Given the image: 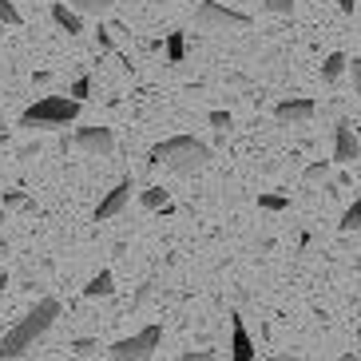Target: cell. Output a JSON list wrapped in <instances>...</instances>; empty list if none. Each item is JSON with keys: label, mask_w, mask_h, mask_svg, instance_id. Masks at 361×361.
<instances>
[{"label": "cell", "mask_w": 361, "mask_h": 361, "mask_svg": "<svg viewBox=\"0 0 361 361\" xmlns=\"http://www.w3.org/2000/svg\"><path fill=\"white\" fill-rule=\"evenodd\" d=\"M56 318H60V302H56V298H40V302H36V306L28 310V314H24L4 338H0V357L4 361H20L24 353L32 350L36 341L52 329Z\"/></svg>", "instance_id": "6da1fadb"}, {"label": "cell", "mask_w": 361, "mask_h": 361, "mask_svg": "<svg viewBox=\"0 0 361 361\" xmlns=\"http://www.w3.org/2000/svg\"><path fill=\"white\" fill-rule=\"evenodd\" d=\"M147 163L151 167H167L175 175H195V171L211 163V147L195 135H171L147 151Z\"/></svg>", "instance_id": "7a4b0ae2"}, {"label": "cell", "mask_w": 361, "mask_h": 361, "mask_svg": "<svg viewBox=\"0 0 361 361\" xmlns=\"http://www.w3.org/2000/svg\"><path fill=\"white\" fill-rule=\"evenodd\" d=\"M80 99L72 96H40L32 107H24L20 128L24 131H64L68 123L80 119Z\"/></svg>", "instance_id": "3957f363"}, {"label": "cell", "mask_w": 361, "mask_h": 361, "mask_svg": "<svg viewBox=\"0 0 361 361\" xmlns=\"http://www.w3.org/2000/svg\"><path fill=\"white\" fill-rule=\"evenodd\" d=\"M195 24L202 32H243V28H250V16L226 8L219 0H202L199 12H195Z\"/></svg>", "instance_id": "277c9868"}, {"label": "cell", "mask_w": 361, "mask_h": 361, "mask_svg": "<svg viewBox=\"0 0 361 361\" xmlns=\"http://www.w3.org/2000/svg\"><path fill=\"white\" fill-rule=\"evenodd\" d=\"M163 341V326H143L131 338H119L111 345V361H151Z\"/></svg>", "instance_id": "5b68a950"}, {"label": "cell", "mask_w": 361, "mask_h": 361, "mask_svg": "<svg viewBox=\"0 0 361 361\" xmlns=\"http://www.w3.org/2000/svg\"><path fill=\"white\" fill-rule=\"evenodd\" d=\"M75 147L84 151V155H92V159H107L111 151H116V135H111V128H80L75 131Z\"/></svg>", "instance_id": "8992f818"}, {"label": "cell", "mask_w": 361, "mask_h": 361, "mask_svg": "<svg viewBox=\"0 0 361 361\" xmlns=\"http://www.w3.org/2000/svg\"><path fill=\"white\" fill-rule=\"evenodd\" d=\"M131 191H135V187H131V175H123V179H119L116 187H111V191H107L104 199H99V207H96V223H107V219L123 214V207L131 202Z\"/></svg>", "instance_id": "52a82bcc"}, {"label": "cell", "mask_w": 361, "mask_h": 361, "mask_svg": "<svg viewBox=\"0 0 361 361\" xmlns=\"http://www.w3.org/2000/svg\"><path fill=\"white\" fill-rule=\"evenodd\" d=\"M353 159H361V139L350 119H338V128H334V163H353Z\"/></svg>", "instance_id": "ba28073f"}, {"label": "cell", "mask_w": 361, "mask_h": 361, "mask_svg": "<svg viewBox=\"0 0 361 361\" xmlns=\"http://www.w3.org/2000/svg\"><path fill=\"white\" fill-rule=\"evenodd\" d=\"M310 116H314V99H306V96L282 99V104L274 107V119H278V123H306Z\"/></svg>", "instance_id": "9c48e42d"}, {"label": "cell", "mask_w": 361, "mask_h": 361, "mask_svg": "<svg viewBox=\"0 0 361 361\" xmlns=\"http://www.w3.org/2000/svg\"><path fill=\"white\" fill-rule=\"evenodd\" d=\"M231 361H255V341L238 314H231Z\"/></svg>", "instance_id": "30bf717a"}, {"label": "cell", "mask_w": 361, "mask_h": 361, "mask_svg": "<svg viewBox=\"0 0 361 361\" xmlns=\"http://www.w3.org/2000/svg\"><path fill=\"white\" fill-rule=\"evenodd\" d=\"M52 20L60 24L68 36H80V32H84V20H80V12H75L72 4H60V0H56V4H52Z\"/></svg>", "instance_id": "8fae6325"}, {"label": "cell", "mask_w": 361, "mask_h": 361, "mask_svg": "<svg viewBox=\"0 0 361 361\" xmlns=\"http://www.w3.org/2000/svg\"><path fill=\"white\" fill-rule=\"evenodd\" d=\"M111 294H116V274H111V270H99V274L84 286V298H111Z\"/></svg>", "instance_id": "7c38bea8"}, {"label": "cell", "mask_w": 361, "mask_h": 361, "mask_svg": "<svg viewBox=\"0 0 361 361\" xmlns=\"http://www.w3.org/2000/svg\"><path fill=\"white\" fill-rule=\"evenodd\" d=\"M345 68H350L345 52H329V56H326V64H322V80H326V84H338L341 75H345Z\"/></svg>", "instance_id": "4fadbf2b"}, {"label": "cell", "mask_w": 361, "mask_h": 361, "mask_svg": "<svg viewBox=\"0 0 361 361\" xmlns=\"http://www.w3.org/2000/svg\"><path fill=\"white\" fill-rule=\"evenodd\" d=\"M139 202H143V211H171V195L163 187H147V191H139Z\"/></svg>", "instance_id": "5bb4252c"}, {"label": "cell", "mask_w": 361, "mask_h": 361, "mask_svg": "<svg viewBox=\"0 0 361 361\" xmlns=\"http://www.w3.org/2000/svg\"><path fill=\"white\" fill-rule=\"evenodd\" d=\"M338 231H341V234H350V231H361V199H353L350 207H345V214H341Z\"/></svg>", "instance_id": "9a60e30c"}, {"label": "cell", "mask_w": 361, "mask_h": 361, "mask_svg": "<svg viewBox=\"0 0 361 361\" xmlns=\"http://www.w3.org/2000/svg\"><path fill=\"white\" fill-rule=\"evenodd\" d=\"M302 183H306V187H314V183H329V159L310 163V167L302 171Z\"/></svg>", "instance_id": "2e32d148"}, {"label": "cell", "mask_w": 361, "mask_h": 361, "mask_svg": "<svg viewBox=\"0 0 361 361\" xmlns=\"http://www.w3.org/2000/svg\"><path fill=\"white\" fill-rule=\"evenodd\" d=\"M183 56H187V40H183V32H167V60L171 64H183Z\"/></svg>", "instance_id": "e0dca14e"}, {"label": "cell", "mask_w": 361, "mask_h": 361, "mask_svg": "<svg viewBox=\"0 0 361 361\" xmlns=\"http://www.w3.org/2000/svg\"><path fill=\"white\" fill-rule=\"evenodd\" d=\"M75 12H87V16H99V12H107L116 0H68Z\"/></svg>", "instance_id": "ac0fdd59"}, {"label": "cell", "mask_w": 361, "mask_h": 361, "mask_svg": "<svg viewBox=\"0 0 361 361\" xmlns=\"http://www.w3.org/2000/svg\"><path fill=\"white\" fill-rule=\"evenodd\" d=\"M258 207H262V211H286L290 199L286 195H258Z\"/></svg>", "instance_id": "d6986e66"}, {"label": "cell", "mask_w": 361, "mask_h": 361, "mask_svg": "<svg viewBox=\"0 0 361 361\" xmlns=\"http://www.w3.org/2000/svg\"><path fill=\"white\" fill-rule=\"evenodd\" d=\"M68 96L84 104V99L92 96V80H87V75H80V80H72V87H68Z\"/></svg>", "instance_id": "ffe728a7"}, {"label": "cell", "mask_w": 361, "mask_h": 361, "mask_svg": "<svg viewBox=\"0 0 361 361\" xmlns=\"http://www.w3.org/2000/svg\"><path fill=\"white\" fill-rule=\"evenodd\" d=\"M0 24H20V8H16V4H12V0H0Z\"/></svg>", "instance_id": "44dd1931"}, {"label": "cell", "mask_w": 361, "mask_h": 361, "mask_svg": "<svg viewBox=\"0 0 361 361\" xmlns=\"http://www.w3.org/2000/svg\"><path fill=\"white\" fill-rule=\"evenodd\" d=\"M4 207H24V211H36V202L28 199L24 191H8V195H4Z\"/></svg>", "instance_id": "7402d4cb"}, {"label": "cell", "mask_w": 361, "mask_h": 361, "mask_svg": "<svg viewBox=\"0 0 361 361\" xmlns=\"http://www.w3.org/2000/svg\"><path fill=\"white\" fill-rule=\"evenodd\" d=\"M207 123H211L214 131H231V128H234L231 111H211V116H207Z\"/></svg>", "instance_id": "603a6c76"}, {"label": "cell", "mask_w": 361, "mask_h": 361, "mask_svg": "<svg viewBox=\"0 0 361 361\" xmlns=\"http://www.w3.org/2000/svg\"><path fill=\"white\" fill-rule=\"evenodd\" d=\"M266 12H274V16H290L294 12V0H262Z\"/></svg>", "instance_id": "cb8c5ba5"}, {"label": "cell", "mask_w": 361, "mask_h": 361, "mask_svg": "<svg viewBox=\"0 0 361 361\" xmlns=\"http://www.w3.org/2000/svg\"><path fill=\"white\" fill-rule=\"evenodd\" d=\"M72 350H75V353H84V357H87V353L96 350V338H75V341H72Z\"/></svg>", "instance_id": "d4e9b609"}, {"label": "cell", "mask_w": 361, "mask_h": 361, "mask_svg": "<svg viewBox=\"0 0 361 361\" xmlns=\"http://www.w3.org/2000/svg\"><path fill=\"white\" fill-rule=\"evenodd\" d=\"M179 361H219V357H214L211 350H191V353H183Z\"/></svg>", "instance_id": "484cf974"}, {"label": "cell", "mask_w": 361, "mask_h": 361, "mask_svg": "<svg viewBox=\"0 0 361 361\" xmlns=\"http://www.w3.org/2000/svg\"><path fill=\"white\" fill-rule=\"evenodd\" d=\"M350 75H353V92L361 96V56H357V60L350 64Z\"/></svg>", "instance_id": "4316f807"}, {"label": "cell", "mask_w": 361, "mask_h": 361, "mask_svg": "<svg viewBox=\"0 0 361 361\" xmlns=\"http://www.w3.org/2000/svg\"><path fill=\"white\" fill-rule=\"evenodd\" d=\"M96 44H99V48H104V52H111V48H116V44H111V36H107L104 28H99V32H96Z\"/></svg>", "instance_id": "83f0119b"}, {"label": "cell", "mask_w": 361, "mask_h": 361, "mask_svg": "<svg viewBox=\"0 0 361 361\" xmlns=\"http://www.w3.org/2000/svg\"><path fill=\"white\" fill-rule=\"evenodd\" d=\"M32 84H36V87H48V84H52V72H36Z\"/></svg>", "instance_id": "f1b7e54d"}, {"label": "cell", "mask_w": 361, "mask_h": 361, "mask_svg": "<svg viewBox=\"0 0 361 361\" xmlns=\"http://www.w3.org/2000/svg\"><path fill=\"white\" fill-rule=\"evenodd\" d=\"M4 286H8V274H0V298H4Z\"/></svg>", "instance_id": "f546056e"}, {"label": "cell", "mask_w": 361, "mask_h": 361, "mask_svg": "<svg viewBox=\"0 0 361 361\" xmlns=\"http://www.w3.org/2000/svg\"><path fill=\"white\" fill-rule=\"evenodd\" d=\"M357 338H361V326H357Z\"/></svg>", "instance_id": "4dcf8cb0"}]
</instances>
